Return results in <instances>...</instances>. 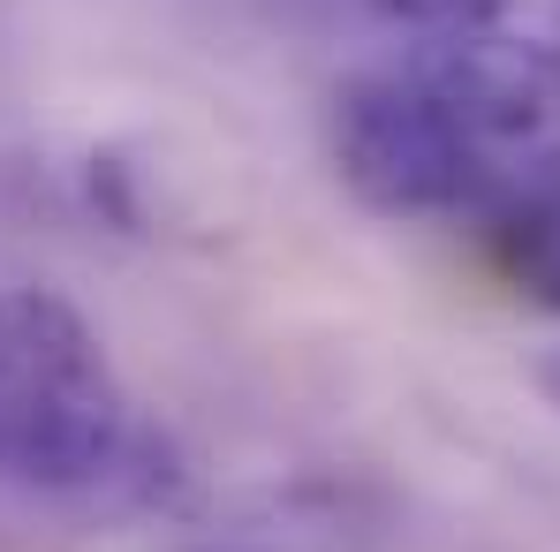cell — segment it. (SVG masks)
<instances>
[{
    "label": "cell",
    "mask_w": 560,
    "mask_h": 552,
    "mask_svg": "<svg viewBox=\"0 0 560 552\" xmlns=\"http://www.w3.org/2000/svg\"><path fill=\"white\" fill-rule=\"evenodd\" d=\"M129 439V401L98 333L54 287H0V484L77 492Z\"/></svg>",
    "instance_id": "cell-1"
},
{
    "label": "cell",
    "mask_w": 560,
    "mask_h": 552,
    "mask_svg": "<svg viewBox=\"0 0 560 552\" xmlns=\"http://www.w3.org/2000/svg\"><path fill=\"white\" fill-rule=\"evenodd\" d=\"M401 77L447 114L463 152L485 175V204L560 175V46L553 38H508V31H455L401 61Z\"/></svg>",
    "instance_id": "cell-2"
},
{
    "label": "cell",
    "mask_w": 560,
    "mask_h": 552,
    "mask_svg": "<svg viewBox=\"0 0 560 552\" xmlns=\"http://www.w3.org/2000/svg\"><path fill=\"white\" fill-rule=\"evenodd\" d=\"M334 167L386 220H432V212H469L485 204V175L447 129V114L417 92L401 69L386 77H349L334 92Z\"/></svg>",
    "instance_id": "cell-3"
},
{
    "label": "cell",
    "mask_w": 560,
    "mask_h": 552,
    "mask_svg": "<svg viewBox=\"0 0 560 552\" xmlns=\"http://www.w3.org/2000/svg\"><path fill=\"white\" fill-rule=\"evenodd\" d=\"M492 258H500L508 287H523L530 303L560 310V175L508 197L492 212Z\"/></svg>",
    "instance_id": "cell-4"
},
{
    "label": "cell",
    "mask_w": 560,
    "mask_h": 552,
    "mask_svg": "<svg viewBox=\"0 0 560 552\" xmlns=\"http://www.w3.org/2000/svg\"><path fill=\"white\" fill-rule=\"evenodd\" d=\"M372 8H386L394 23L440 31V38H455V31H485V23L500 15V0H372Z\"/></svg>",
    "instance_id": "cell-5"
},
{
    "label": "cell",
    "mask_w": 560,
    "mask_h": 552,
    "mask_svg": "<svg viewBox=\"0 0 560 552\" xmlns=\"http://www.w3.org/2000/svg\"><path fill=\"white\" fill-rule=\"evenodd\" d=\"M538 378H546V394H553V401H560V356H553V364H546V371H538Z\"/></svg>",
    "instance_id": "cell-6"
},
{
    "label": "cell",
    "mask_w": 560,
    "mask_h": 552,
    "mask_svg": "<svg viewBox=\"0 0 560 552\" xmlns=\"http://www.w3.org/2000/svg\"><path fill=\"white\" fill-rule=\"evenodd\" d=\"M189 552H212V545H189Z\"/></svg>",
    "instance_id": "cell-7"
}]
</instances>
